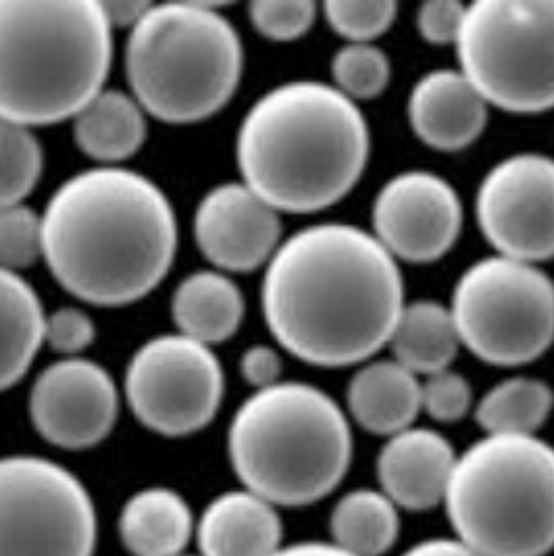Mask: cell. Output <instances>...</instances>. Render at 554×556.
Wrapping results in <instances>:
<instances>
[{"label": "cell", "instance_id": "9a60e30c", "mask_svg": "<svg viewBox=\"0 0 554 556\" xmlns=\"http://www.w3.org/2000/svg\"><path fill=\"white\" fill-rule=\"evenodd\" d=\"M194 240L217 271L251 274L267 267L284 242L281 219L247 184L226 181L209 190L197 206Z\"/></svg>", "mask_w": 554, "mask_h": 556}, {"label": "cell", "instance_id": "d590c367", "mask_svg": "<svg viewBox=\"0 0 554 556\" xmlns=\"http://www.w3.org/2000/svg\"><path fill=\"white\" fill-rule=\"evenodd\" d=\"M151 7L152 2H147V0H106V2H101L102 13H104L109 26L129 27V29L149 13Z\"/></svg>", "mask_w": 554, "mask_h": 556}, {"label": "cell", "instance_id": "4dcf8cb0", "mask_svg": "<svg viewBox=\"0 0 554 556\" xmlns=\"http://www.w3.org/2000/svg\"><path fill=\"white\" fill-rule=\"evenodd\" d=\"M249 17L263 38L294 42L315 24L317 4L311 0H256L249 4Z\"/></svg>", "mask_w": 554, "mask_h": 556}, {"label": "cell", "instance_id": "5bb4252c", "mask_svg": "<svg viewBox=\"0 0 554 556\" xmlns=\"http://www.w3.org/2000/svg\"><path fill=\"white\" fill-rule=\"evenodd\" d=\"M374 236L396 261L426 265L453 249L463 228V204L444 177L404 172L376 197Z\"/></svg>", "mask_w": 554, "mask_h": 556}, {"label": "cell", "instance_id": "ac0fdd59", "mask_svg": "<svg viewBox=\"0 0 554 556\" xmlns=\"http://www.w3.org/2000/svg\"><path fill=\"white\" fill-rule=\"evenodd\" d=\"M281 538L277 506L247 488L213 498L197 523L201 556H274Z\"/></svg>", "mask_w": 554, "mask_h": 556}, {"label": "cell", "instance_id": "3957f363", "mask_svg": "<svg viewBox=\"0 0 554 556\" xmlns=\"http://www.w3.org/2000/svg\"><path fill=\"white\" fill-rule=\"evenodd\" d=\"M369 126L356 102L326 81H284L247 111L236 161L256 197L277 213H317L340 203L363 176Z\"/></svg>", "mask_w": 554, "mask_h": 556}, {"label": "cell", "instance_id": "44dd1931", "mask_svg": "<svg viewBox=\"0 0 554 556\" xmlns=\"http://www.w3.org/2000/svg\"><path fill=\"white\" fill-rule=\"evenodd\" d=\"M244 296L224 271L202 269L177 283L172 296V317L177 333L204 346L229 340L244 319Z\"/></svg>", "mask_w": 554, "mask_h": 556}, {"label": "cell", "instance_id": "7a4b0ae2", "mask_svg": "<svg viewBox=\"0 0 554 556\" xmlns=\"http://www.w3.org/2000/svg\"><path fill=\"white\" fill-rule=\"evenodd\" d=\"M42 236L52 278L95 306H126L151 294L177 251L167 194L126 167H95L65 179L42 213Z\"/></svg>", "mask_w": 554, "mask_h": 556}, {"label": "cell", "instance_id": "d6986e66", "mask_svg": "<svg viewBox=\"0 0 554 556\" xmlns=\"http://www.w3.org/2000/svg\"><path fill=\"white\" fill-rule=\"evenodd\" d=\"M347 405L358 428L390 438L419 417L421 383L394 358L365 363L349 383Z\"/></svg>", "mask_w": 554, "mask_h": 556}, {"label": "cell", "instance_id": "277c9868", "mask_svg": "<svg viewBox=\"0 0 554 556\" xmlns=\"http://www.w3.org/2000/svg\"><path fill=\"white\" fill-rule=\"evenodd\" d=\"M113 27L99 0H0V117L74 119L104 90Z\"/></svg>", "mask_w": 554, "mask_h": 556}, {"label": "cell", "instance_id": "8992f818", "mask_svg": "<svg viewBox=\"0 0 554 556\" xmlns=\"http://www.w3.org/2000/svg\"><path fill=\"white\" fill-rule=\"evenodd\" d=\"M242 67V40L213 4H152L127 34L131 97L163 124L188 126L219 113L236 94Z\"/></svg>", "mask_w": 554, "mask_h": 556}, {"label": "cell", "instance_id": "1f68e13d", "mask_svg": "<svg viewBox=\"0 0 554 556\" xmlns=\"http://www.w3.org/2000/svg\"><path fill=\"white\" fill-rule=\"evenodd\" d=\"M474 408L469 381L456 371H440L421 383V410L438 424H456Z\"/></svg>", "mask_w": 554, "mask_h": 556}, {"label": "cell", "instance_id": "7402d4cb", "mask_svg": "<svg viewBox=\"0 0 554 556\" xmlns=\"http://www.w3.org/2000/svg\"><path fill=\"white\" fill-rule=\"evenodd\" d=\"M74 140L79 151L101 167H117L140 151L147 142V111L131 94L102 90L76 117Z\"/></svg>", "mask_w": 554, "mask_h": 556}, {"label": "cell", "instance_id": "d4e9b609", "mask_svg": "<svg viewBox=\"0 0 554 556\" xmlns=\"http://www.w3.org/2000/svg\"><path fill=\"white\" fill-rule=\"evenodd\" d=\"M399 510L381 490H353L329 515L331 544L353 556H383L399 540Z\"/></svg>", "mask_w": 554, "mask_h": 556}, {"label": "cell", "instance_id": "7c38bea8", "mask_svg": "<svg viewBox=\"0 0 554 556\" xmlns=\"http://www.w3.org/2000/svg\"><path fill=\"white\" fill-rule=\"evenodd\" d=\"M476 215L501 256L531 265L554 258V159L521 152L496 163L479 184Z\"/></svg>", "mask_w": 554, "mask_h": 556}, {"label": "cell", "instance_id": "cb8c5ba5", "mask_svg": "<svg viewBox=\"0 0 554 556\" xmlns=\"http://www.w3.org/2000/svg\"><path fill=\"white\" fill-rule=\"evenodd\" d=\"M388 344L404 369L428 378L453 365L461 338L451 308L433 301H415L404 304Z\"/></svg>", "mask_w": 554, "mask_h": 556}, {"label": "cell", "instance_id": "ffe728a7", "mask_svg": "<svg viewBox=\"0 0 554 556\" xmlns=\"http://www.w3.org/2000/svg\"><path fill=\"white\" fill-rule=\"evenodd\" d=\"M117 530L129 556H179L197 533V523L181 494L151 485L127 498Z\"/></svg>", "mask_w": 554, "mask_h": 556}, {"label": "cell", "instance_id": "603a6c76", "mask_svg": "<svg viewBox=\"0 0 554 556\" xmlns=\"http://www.w3.org/2000/svg\"><path fill=\"white\" fill-rule=\"evenodd\" d=\"M47 313L20 274L0 269V392L29 371L45 344Z\"/></svg>", "mask_w": 554, "mask_h": 556}, {"label": "cell", "instance_id": "8fae6325", "mask_svg": "<svg viewBox=\"0 0 554 556\" xmlns=\"http://www.w3.org/2000/svg\"><path fill=\"white\" fill-rule=\"evenodd\" d=\"M224 369L209 346L181 336L161 333L131 354L124 396L134 417L165 438L204 430L224 401Z\"/></svg>", "mask_w": 554, "mask_h": 556}, {"label": "cell", "instance_id": "ba28073f", "mask_svg": "<svg viewBox=\"0 0 554 556\" xmlns=\"http://www.w3.org/2000/svg\"><path fill=\"white\" fill-rule=\"evenodd\" d=\"M454 47L488 104L519 115L554 109V0L471 2Z\"/></svg>", "mask_w": 554, "mask_h": 556}, {"label": "cell", "instance_id": "83f0119b", "mask_svg": "<svg viewBox=\"0 0 554 556\" xmlns=\"http://www.w3.org/2000/svg\"><path fill=\"white\" fill-rule=\"evenodd\" d=\"M333 88L351 101H372L388 88L392 65L376 45H347L331 59Z\"/></svg>", "mask_w": 554, "mask_h": 556}, {"label": "cell", "instance_id": "9c48e42d", "mask_svg": "<svg viewBox=\"0 0 554 556\" xmlns=\"http://www.w3.org/2000/svg\"><path fill=\"white\" fill-rule=\"evenodd\" d=\"M449 308L461 344L483 363L519 367L554 344V281L531 263L496 254L469 265Z\"/></svg>", "mask_w": 554, "mask_h": 556}, {"label": "cell", "instance_id": "4fadbf2b", "mask_svg": "<svg viewBox=\"0 0 554 556\" xmlns=\"http://www.w3.org/2000/svg\"><path fill=\"white\" fill-rule=\"evenodd\" d=\"M29 421L52 446L95 448L119 417V390L111 374L90 358L72 356L49 365L29 390Z\"/></svg>", "mask_w": 554, "mask_h": 556}, {"label": "cell", "instance_id": "4316f807", "mask_svg": "<svg viewBox=\"0 0 554 556\" xmlns=\"http://www.w3.org/2000/svg\"><path fill=\"white\" fill-rule=\"evenodd\" d=\"M42 167L45 152L32 127L0 117V206L26 203Z\"/></svg>", "mask_w": 554, "mask_h": 556}, {"label": "cell", "instance_id": "52a82bcc", "mask_svg": "<svg viewBox=\"0 0 554 556\" xmlns=\"http://www.w3.org/2000/svg\"><path fill=\"white\" fill-rule=\"evenodd\" d=\"M456 540L479 556L554 551V446L538 435H483L456 455L446 490Z\"/></svg>", "mask_w": 554, "mask_h": 556}, {"label": "cell", "instance_id": "f35d334b", "mask_svg": "<svg viewBox=\"0 0 554 556\" xmlns=\"http://www.w3.org/2000/svg\"><path fill=\"white\" fill-rule=\"evenodd\" d=\"M179 556H192V555H179Z\"/></svg>", "mask_w": 554, "mask_h": 556}, {"label": "cell", "instance_id": "e0dca14e", "mask_svg": "<svg viewBox=\"0 0 554 556\" xmlns=\"http://www.w3.org/2000/svg\"><path fill=\"white\" fill-rule=\"evenodd\" d=\"M488 102L461 70L429 72L411 90L408 124L433 151L456 152L474 144L488 124Z\"/></svg>", "mask_w": 554, "mask_h": 556}, {"label": "cell", "instance_id": "74e56055", "mask_svg": "<svg viewBox=\"0 0 554 556\" xmlns=\"http://www.w3.org/2000/svg\"><path fill=\"white\" fill-rule=\"evenodd\" d=\"M274 556H353L344 553L331 542H299L292 546H281Z\"/></svg>", "mask_w": 554, "mask_h": 556}, {"label": "cell", "instance_id": "8d00e7d4", "mask_svg": "<svg viewBox=\"0 0 554 556\" xmlns=\"http://www.w3.org/2000/svg\"><path fill=\"white\" fill-rule=\"evenodd\" d=\"M403 556H479L456 538H431L411 546Z\"/></svg>", "mask_w": 554, "mask_h": 556}, {"label": "cell", "instance_id": "d6a6232c", "mask_svg": "<svg viewBox=\"0 0 554 556\" xmlns=\"http://www.w3.org/2000/svg\"><path fill=\"white\" fill-rule=\"evenodd\" d=\"M97 338V326L88 313L77 306H61L47 315L45 344H49L63 358L84 353Z\"/></svg>", "mask_w": 554, "mask_h": 556}, {"label": "cell", "instance_id": "f1b7e54d", "mask_svg": "<svg viewBox=\"0 0 554 556\" xmlns=\"http://www.w3.org/2000/svg\"><path fill=\"white\" fill-rule=\"evenodd\" d=\"M45 253L42 215L26 203L0 206V269L20 274Z\"/></svg>", "mask_w": 554, "mask_h": 556}, {"label": "cell", "instance_id": "f546056e", "mask_svg": "<svg viewBox=\"0 0 554 556\" xmlns=\"http://www.w3.org/2000/svg\"><path fill=\"white\" fill-rule=\"evenodd\" d=\"M396 13L399 7L392 0H329L324 4L329 27L349 45H374L392 27Z\"/></svg>", "mask_w": 554, "mask_h": 556}, {"label": "cell", "instance_id": "836d02e7", "mask_svg": "<svg viewBox=\"0 0 554 556\" xmlns=\"http://www.w3.org/2000/svg\"><path fill=\"white\" fill-rule=\"evenodd\" d=\"M465 13L467 4L458 0H429L417 11V31L429 45H456Z\"/></svg>", "mask_w": 554, "mask_h": 556}, {"label": "cell", "instance_id": "6da1fadb", "mask_svg": "<svg viewBox=\"0 0 554 556\" xmlns=\"http://www.w3.org/2000/svg\"><path fill=\"white\" fill-rule=\"evenodd\" d=\"M396 258L365 229L317 224L279 244L261 306L277 344L309 365L338 369L388 346L404 308Z\"/></svg>", "mask_w": 554, "mask_h": 556}, {"label": "cell", "instance_id": "30bf717a", "mask_svg": "<svg viewBox=\"0 0 554 556\" xmlns=\"http://www.w3.org/2000/svg\"><path fill=\"white\" fill-rule=\"evenodd\" d=\"M97 540L95 501L67 467L0 456V556H92Z\"/></svg>", "mask_w": 554, "mask_h": 556}, {"label": "cell", "instance_id": "2e32d148", "mask_svg": "<svg viewBox=\"0 0 554 556\" xmlns=\"http://www.w3.org/2000/svg\"><path fill=\"white\" fill-rule=\"evenodd\" d=\"M454 463L456 453L442 433L408 428L390 435L379 451V488L403 510H431L444 505Z\"/></svg>", "mask_w": 554, "mask_h": 556}, {"label": "cell", "instance_id": "5b68a950", "mask_svg": "<svg viewBox=\"0 0 554 556\" xmlns=\"http://www.w3.org/2000/svg\"><path fill=\"white\" fill-rule=\"evenodd\" d=\"M353 431L324 390L279 381L256 390L236 410L227 455L236 478L272 505H315L349 473Z\"/></svg>", "mask_w": 554, "mask_h": 556}, {"label": "cell", "instance_id": "e575fe53", "mask_svg": "<svg viewBox=\"0 0 554 556\" xmlns=\"http://www.w3.org/2000/svg\"><path fill=\"white\" fill-rule=\"evenodd\" d=\"M284 361L276 349L254 344L240 356V374L254 390H263L281 381Z\"/></svg>", "mask_w": 554, "mask_h": 556}, {"label": "cell", "instance_id": "484cf974", "mask_svg": "<svg viewBox=\"0 0 554 556\" xmlns=\"http://www.w3.org/2000/svg\"><path fill=\"white\" fill-rule=\"evenodd\" d=\"M553 408L554 392L546 381L508 378L481 396L476 421L486 435H536Z\"/></svg>", "mask_w": 554, "mask_h": 556}]
</instances>
